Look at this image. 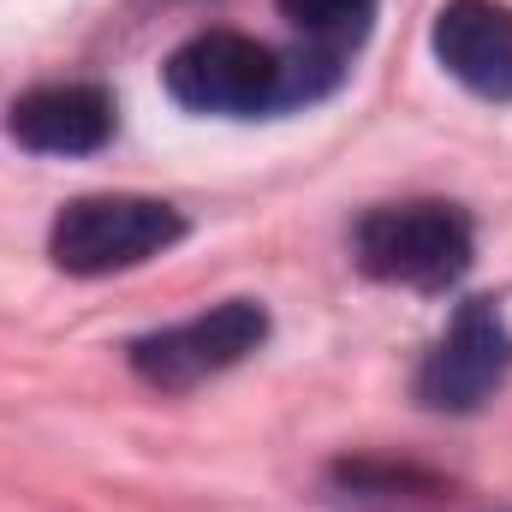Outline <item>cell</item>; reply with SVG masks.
<instances>
[{"instance_id": "1", "label": "cell", "mask_w": 512, "mask_h": 512, "mask_svg": "<svg viewBox=\"0 0 512 512\" xmlns=\"http://www.w3.org/2000/svg\"><path fill=\"white\" fill-rule=\"evenodd\" d=\"M352 251L370 280L441 292L471 268V221L453 203H393L358 221Z\"/></svg>"}, {"instance_id": "2", "label": "cell", "mask_w": 512, "mask_h": 512, "mask_svg": "<svg viewBox=\"0 0 512 512\" xmlns=\"http://www.w3.org/2000/svg\"><path fill=\"white\" fill-rule=\"evenodd\" d=\"M185 239V221L161 197H78L60 209L48 251L66 274H114L137 268Z\"/></svg>"}, {"instance_id": "3", "label": "cell", "mask_w": 512, "mask_h": 512, "mask_svg": "<svg viewBox=\"0 0 512 512\" xmlns=\"http://www.w3.org/2000/svg\"><path fill=\"white\" fill-rule=\"evenodd\" d=\"M262 334H268L262 304L227 298V304H215V310H203L191 322H173L161 334L131 340V370L149 387L179 393V387H197L209 376H221V370H233L239 358H251L262 346Z\"/></svg>"}, {"instance_id": "4", "label": "cell", "mask_w": 512, "mask_h": 512, "mask_svg": "<svg viewBox=\"0 0 512 512\" xmlns=\"http://www.w3.org/2000/svg\"><path fill=\"white\" fill-rule=\"evenodd\" d=\"M167 96L191 114H262L280 108V60L239 30H209L167 60Z\"/></svg>"}, {"instance_id": "5", "label": "cell", "mask_w": 512, "mask_h": 512, "mask_svg": "<svg viewBox=\"0 0 512 512\" xmlns=\"http://www.w3.org/2000/svg\"><path fill=\"white\" fill-rule=\"evenodd\" d=\"M512 376V328L489 298H471L441 346L417 370V399L429 411H477Z\"/></svg>"}, {"instance_id": "6", "label": "cell", "mask_w": 512, "mask_h": 512, "mask_svg": "<svg viewBox=\"0 0 512 512\" xmlns=\"http://www.w3.org/2000/svg\"><path fill=\"white\" fill-rule=\"evenodd\" d=\"M435 60L477 96L512 102V12L495 0H453L435 18Z\"/></svg>"}, {"instance_id": "7", "label": "cell", "mask_w": 512, "mask_h": 512, "mask_svg": "<svg viewBox=\"0 0 512 512\" xmlns=\"http://www.w3.org/2000/svg\"><path fill=\"white\" fill-rule=\"evenodd\" d=\"M6 126L36 155H90L114 137V102L96 84H42L12 102Z\"/></svg>"}, {"instance_id": "8", "label": "cell", "mask_w": 512, "mask_h": 512, "mask_svg": "<svg viewBox=\"0 0 512 512\" xmlns=\"http://www.w3.org/2000/svg\"><path fill=\"white\" fill-rule=\"evenodd\" d=\"M280 18L316 48V54H346L352 42L370 36V18H376V0H280Z\"/></svg>"}]
</instances>
